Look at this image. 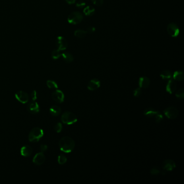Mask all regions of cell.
Returning a JSON list of instances; mask_svg holds the SVG:
<instances>
[{
  "mask_svg": "<svg viewBox=\"0 0 184 184\" xmlns=\"http://www.w3.org/2000/svg\"><path fill=\"white\" fill-rule=\"evenodd\" d=\"M75 146V142L73 139L70 137H63L59 141L60 150L65 153H70L73 151Z\"/></svg>",
  "mask_w": 184,
  "mask_h": 184,
  "instance_id": "obj_1",
  "label": "cell"
},
{
  "mask_svg": "<svg viewBox=\"0 0 184 184\" xmlns=\"http://www.w3.org/2000/svg\"><path fill=\"white\" fill-rule=\"evenodd\" d=\"M44 135L43 131L40 127H34L30 131L29 134V141L30 142H37L43 137Z\"/></svg>",
  "mask_w": 184,
  "mask_h": 184,
  "instance_id": "obj_2",
  "label": "cell"
},
{
  "mask_svg": "<svg viewBox=\"0 0 184 184\" xmlns=\"http://www.w3.org/2000/svg\"><path fill=\"white\" fill-rule=\"evenodd\" d=\"M61 120L63 123L67 125H72L77 121V117L75 114L70 111H66L62 114Z\"/></svg>",
  "mask_w": 184,
  "mask_h": 184,
  "instance_id": "obj_3",
  "label": "cell"
},
{
  "mask_svg": "<svg viewBox=\"0 0 184 184\" xmlns=\"http://www.w3.org/2000/svg\"><path fill=\"white\" fill-rule=\"evenodd\" d=\"M144 115L150 118H154L157 123L162 122L163 119V116L159 111L156 110L153 108H147L144 112Z\"/></svg>",
  "mask_w": 184,
  "mask_h": 184,
  "instance_id": "obj_4",
  "label": "cell"
},
{
  "mask_svg": "<svg viewBox=\"0 0 184 184\" xmlns=\"http://www.w3.org/2000/svg\"><path fill=\"white\" fill-rule=\"evenodd\" d=\"M83 19V15L79 11H75L71 13L68 16V21L72 25H77L82 21Z\"/></svg>",
  "mask_w": 184,
  "mask_h": 184,
  "instance_id": "obj_5",
  "label": "cell"
},
{
  "mask_svg": "<svg viewBox=\"0 0 184 184\" xmlns=\"http://www.w3.org/2000/svg\"><path fill=\"white\" fill-rule=\"evenodd\" d=\"M164 113L165 116L169 119H175L178 117L179 112L177 108L173 106H170L165 108L164 111Z\"/></svg>",
  "mask_w": 184,
  "mask_h": 184,
  "instance_id": "obj_6",
  "label": "cell"
},
{
  "mask_svg": "<svg viewBox=\"0 0 184 184\" xmlns=\"http://www.w3.org/2000/svg\"><path fill=\"white\" fill-rule=\"evenodd\" d=\"M168 34L173 37H176L179 34V29L178 26L174 23H171L167 27Z\"/></svg>",
  "mask_w": 184,
  "mask_h": 184,
  "instance_id": "obj_7",
  "label": "cell"
},
{
  "mask_svg": "<svg viewBox=\"0 0 184 184\" xmlns=\"http://www.w3.org/2000/svg\"><path fill=\"white\" fill-rule=\"evenodd\" d=\"M15 98H16L17 100L19 101L20 103L22 104H25L28 103L29 100V95H28L27 92L23 91H19L17 92L15 95Z\"/></svg>",
  "mask_w": 184,
  "mask_h": 184,
  "instance_id": "obj_8",
  "label": "cell"
},
{
  "mask_svg": "<svg viewBox=\"0 0 184 184\" xmlns=\"http://www.w3.org/2000/svg\"><path fill=\"white\" fill-rule=\"evenodd\" d=\"M53 100L58 103H62L64 100V95L63 92L60 90H56L52 94Z\"/></svg>",
  "mask_w": 184,
  "mask_h": 184,
  "instance_id": "obj_9",
  "label": "cell"
},
{
  "mask_svg": "<svg viewBox=\"0 0 184 184\" xmlns=\"http://www.w3.org/2000/svg\"><path fill=\"white\" fill-rule=\"evenodd\" d=\"M176 168V163L172 160H165L162 164L163 169L167 171H171Z\"/></svg>",
  "mask_w": 184,
  "mask_h": 184,
  "instance_id": "obj_10",
  "label": "cell"
},
{
  "mask_svg": "<svg viewBox=\"0 0 184 184\" xmlns=\"http://www.w3.org/2000/svg\"><path fill=\"white\" fill-rule=\"evenodd\" d=\"M46 160V157L43 152H39L33 158V162L35 164L41 165L43 164Z\"/></svg>",
  "mask_w": 184,
  "mask_h": 184,
  "instance_id": "obj_11",
  "label": "cell"
},
{
  "mask_svg": "<svg viewBox=\"0 0 184 184\" xmlns=\"http://www.w3.org/2000/svg\"><path fill=\"white\" fill-rule=\"evenodd\" d=\"M57 46L58 49L60 51H62L67 49L68 42L62 36H58L57 38Z\"/></svg>",
  "mask_w": 184,
  "mask_h": 184,
  "instance_id": "obj_12",
  "label": "cell"
},
{
  "mask_svg": "<svg viewBox=\"0 0 184 184\" xmlns=\"http://www.w3.org/2000/svg\"><path fill=\"white\" fill-rule=\"evenodd\" d=\"M176 89H177V83L176 82L174 81L173 79H170L166 87V91L168 92L170 94H172L173 92L176 91Z\"/></svg>",
  "mask_w": 184,
  "mask_h": 184,
  "instance_id": "obj_13",
  "label": "cell"
},
{
  "mask_svg": "<svg viewBox=\"0 0 184 184\" xmlns=\"http://www.w3.org/2000/svg\"><path fill=\"white\" fill-rule=\"evenodd\" d=\"M100 86V82L99 79H92L88 84V89L91 91H94L98 89Z\"/></svg>",
  "mask_w": 184,
  "mask_h": 184,
  "instance_id": "obj_14",
  "label": "cell"
},
{
  "mask_svg": "<svg viewBox=\"0 0 184 184\" xmlns=\"http://www.w3.org/2000/svg\"><path fill=\"white\" fill-rule=\"evenodd\" d=\"M28 110L31 114H37L40 112V106L37 102H33L28 104Z\"/></svg>",
  "mask_w": 184,
  "mask_h": 184,
  "instance_id": "obj_15",
  "label": "cell"
},
{
  "mask_svg": "<svg viewBox=\"0 0 184 184\" xmlns=\"http://www.w3.org/2000/svg\"><path fill=\"white\" fill-rule=\"evenodd\" d=\"M33 153V149L29 145H25L21 149V154L23 157H29Z\"/></svg>",
  "mask_w": 184,
  "mask_h": 184,
  "instance_id": "obj_16",
  "label": "cell"
},
{
  "mask_svg": "<svg viewBox=\"0 0 184 184\" xmlns=\"http://www.w3.org/2000/svg\"><path fill=\"white\" fill-rule=\"evenodd\" d=\"M150 80L147 77H141L139 79V85L141 88L146 89L149 87Z\"/></svg>",
  "mask_w": 184,
  "mask_h": 184,
  "instance_id": "obj_17",
  "label": "cell"
},
{
  "mask_svg": "<svg viewBox=\"0 0 184 184\" xmlns=\"http://www.w3.org/2000/svg\"><path fill=\"white\" fill-rule=\"evenodd\" d=\"M49 112L53 116H58L61 113V108L58 106H52L50 108Z\"/></svg>",
  "mask_w": 184,
  "mask_h": 184,
  "instance_id": "obj_18",
  "label": "cell"
},
{
  "mask_svg": "<svg viewBox=\"0 0 184 184\" xmlns=\"http://www.w3.org/2000/svg\"><path fill=\"white\" fill-rule=\"evenodd\" d=\"M172 77L174 80L181 81L184 79V73L182 71H176L173 73Z\"/></svg>",
  "mask_w": 184,
  "mask_h": 184,
  "instance_id": "obj_19",
  "label": "cell"
},
{
  "mask_svg": "<svg viewBox=\"0 0 184 184\" xmlns=\"http://www.w3.org/2000/svg\"><path fill=\"white\" fill-rule=\"evenodd\" d=\"M83 12L87 16H91L95 14V8L92 6H87L84 9Z\"/></svg>",
  "mask_w": 184,
  "mask_h": 184,
  "instance_id": "obj_20",
  "label": "cell"
},
{
  "mask_svg": "<svg viewBox=\"0 0 184 184\" xmlns=\"http://www.w3.org/2000/svg\"><path fill=\"white\" fill-rule=\"evenodd\" d=\"M61 56H62L63 60H64L66 62H72L73 61V56L70 53L68 52H64L62 54Z\"/></svg>",
  "mask_w": 184,
  "mask_h": 184,
  "instance_id": "obj_21",
  "label": "cell"
},
{
  "mask_svg": "<svg viewBox=\"0 0 184 184\" xmlns=\"http://www.w3.org/2000/svg\"><path fill=\"white\" fill-rule=\"evenodd\" d=\"M160 76L163 79H172V75L170 71L164 70L161 73Z\"/></svg>",
  "mask_w": 184,
  "mask_h": 184,
  "instance_id": "obj_22",
  "label": "cell"
},
{
  "mask_svg": "<svg viewBox=\"0 0 184 184\" xmlns=\"http://www.w3.org/2000/svg\"><path fill=\"white\" fill-rule=\"evenodd\" d=\"M87 31L83 30H77L75 32V36L79 38H84L87 34Z\"/></svg>",
  "mask_w": 184,
  "mask_h": 184,
  "instance_id": "obj_23",
  "label": "cell"
},
{
  "mask_svg": "<svg viewBox=\"0 0 184 184\" xmlns=\"http://www.w3.org/2000/svg\"><path fill=\"white\" fill-rule=\"evenodd\" d=\"M46 85L49 89H58V88L57 83L52 80H48L46 81Z\"/></svg>",
  "mask_w": 184,
  "mask_h": 184,
  "instance_id": "obj_24",
  "label": "cell"
},
{
  "mask_svg": "<svg viewBox=\"0 0 184 184\" xmlns=\"http://www.w3.org/2000/svg\"><path fill=\"white\" fill-rule=\"evenodd\" d=\"M57 160L60 165H63L67 162V158L64 154H60L58 157Z\"/></svg>",
  "mask_w": 184,
  "mask_h": 184,
  "instance_id": "obj_25",
  "label": "cell"
},
{
  "mask_svg": "<svg viewBox=\"0 0 184 184\" xmlns=\"http://www.w3.org/2000/svg\"><path fill=\"white\" fill-rule=\"evenodd\" d=\"M60 52L61 51L59 50L58 49L53 50L52 53V59H54V60L58 59L62 55V54H61Z\"/></svg>",
  "mask_w": 184,
  "mask_h": 184,
  "instance_id": "obj_26",
  "label": "cell"
},
{
  "mask_svg": "<svg viewBox=\"0 0 184 184\" xmlns=\"http://www.w3.org/2000/svg\"><path fill=\"white\" fill-rule=\"evenodd\" d=\"M176 96L180 99H183L184 98V91L183 89L178 90L176 93Z\"/></svg>",
  "mask_w": 184,
  "mask_h": 184,
  "instance_id": "obj_27",
  "label": "cell"
},
{
  "mask_svg": "<svg viewBox=\"0 0 184 184\" xmlns=\"http://www.w3.org/2000/svg\"><path fill=\"white\" fill-rule=\"evenodd\" d=\"M62 124L61 123H57L54 126V129L55 131L57 133H60L62 130Z\"/></svg>",
  "mask_w": 184,
  "mask_h": 184,
  "instance_id": "obj_28",
  "label": "cell"
},
{
  "mask_svg": "<svg viewBox=\"0 0 184 184\" xmlns=\"http://www.w3.org/2000/svg\"><path fill=\"white\" fill-rule=\"evenodd\" d=\"M141 93V88L140 87L136 88L134 91H133V95L135 97H139Z\"/></svg>",
  "mask_w": 184,
  "mask_h": 184,
  "instance_id": "obj_29",
  "label": "cell"
},
{
  "mask_svg": "<svg viewBox=\"0 0 184 184\" xmlns=\"http://www.w3.org/2000/svg\"><path fill=\"white\" fill-rule=\"evenodd\" d=\"M150 173H151L152 175H158V174H159L160 171L157 167H154L151 170Z\"/></svg>",
  "mask_w": 184,
  "mask_h": 184,
  "instance_id": "obj_30",
  "label": "cell"
},
{
  "mask_svg": "<svg viewBox=\"0 0 184 184\" xmlns=\"http://www.w3.org/2000/svg\"><path fill=\"white\" fill-rule=\"evenodd\" d=\"M85 3L82 0L79 1L76 3V7L79 8H82L85 7Z\"/></svg>",
  "mask_w": 184,
  "mask_h": 184,
  "instance_id": "obj_31",
  "label": "cell"
},
{
  "mask_svg": "<svg viewBox=\"0 0 184 184\" xmlns=\"http://www.w3.org/2000/svg\"><path fill=\"white\" fill-rule=\"evenodd\" d=\"M92 3L97 6H101L103 5V0H91Z\"/></svg>",
  "mask_w": 184,
  "mask_h": 184,
  "instance_id": "obj_32",
  "label": "cell"
},
{
  "mask_svg": "<svg viewBox=\"0 0 184 184\" xmlns=\"http://www.w3.org/2000/svg\"><path fill=\"white\" fill-rule=\"evenodd\" d=\"M31 98H32V99L33 100H35L36 99H37V92H36V91L35 90H34L32 93H31Z\"/></svg>",
  "mask_w": 184,
  "mask_h": 184,
  "instance_id": "obj_33",
  "label": "cell"
},
{
  "mask_svg": "<svg viewBox=\"0 0 184 184\" xmlns=\"http://www.w3.org/2000/svg\"><path fill=\"white\" fill-rule=\"evenodd\" d=\"M48 149V146L46 144H42L40 146V149H41V152H44L46 151V150Z\"/></svg>",
  "mask_w": 184,
  "mask_h": 184,
  "instance_id": "obj_34",
  "label": "cell"
},
{
  "mask_svg": "<svg viewBox=\"0 0 184 184\" xmlns=\"http://www.w3.org/2000/svg\"><path fill=\"white\" fill-rule=\"evenodd\" d=\"M95 28L93 27H90L88 28V30H87V33H90V34H92L95 31Z\"/></svg>",
  "mask_w": 184,
  "mask_h": 184,
  "instance_id": "obj_35",
  "label": "cell"
},
{
  "mask_svg": "<svg viewBox=\"0 0 184 184\" xmlns=\"http://www.w3.org/2000/svg\"><path fill=\"white\" fill-rule=\"evenodd\" d=\"M65 1L69 4H73L76 2V0H65Z\"/></svg>",
  "mask_w": 184,
  "mask_h": 184,
  "instance_id": "obj_36",
  "label": "cell"
}]
</instances>
